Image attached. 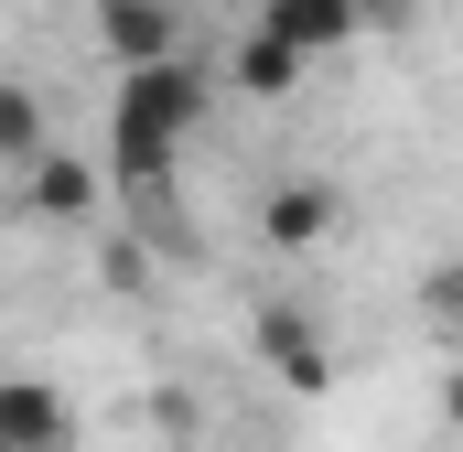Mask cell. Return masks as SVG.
<instances>
[{"mask_svg": "<svg viewBox=\"0 0 463 452\" xmlns=\"http://www.w3.org/2000/svg\"><path fill=\"white\" fill-rule=\"evenodd\" d=\"M227 76L248 87V98H291V87H302V54H291V43H269V33L248 22V33H237V54H227Z\"/></svg>", "mask_w": 463, "mask_h": 452, "instance_id": "cell-8", "label": "cell"}, {"mask_svg": "<svg viewBox=\"0 0 463 452\" xmlns=\"http://www.w3.org/2000/svg\"><path fill=\"white\" fill-rule=\"evenodd\" d=\"M431 313H453V324H463V269H442V280H431Z\"/></svg>", "mask_w": 463, "mask_h": 452, "instance_id": "cell-10", "label": "cell"}, {"mask_svg": "<svg viewBox=\"0 0 463 452\" xmlns=\"http://www.w3.org/2000/svg\"><path fill=\"white\" fill-rule=\"evenodd\" d=\"M98 54H109L118 76H151V65H173V54H184V22H173V0H98Z\"/></svg>", "mask_w": 463, "mask_h": 452, "instance_id": "cell-2", "label": "cell"}, {"mask_svg": "<svg viewBox=\"0 0 463 452\" xmlns=\"http://www.w3.org/2000/svg\"><path fill=\"white\" fill-rule=\"evenodd\" d=\"M248 344H259V366L280 377V388H335V355H324V334H313V313L302 302H259V324H248Z\"/></svg>", "mask_w": 463, "mask_h": 452, "instance_id": "cell-3", "label": "cell"}, {"mask_svg": "<svg viewBox=\"0 0 463 452\" xmlns=\"http://www.w3.org/2000/svg\"><path fill=\"white\" fill-rule=\"evenodd\" d=\"M194 118H205V65H194V54H173V65H151V76H118L109 173L129 194H162V184H173V151L194 140Z\"/></svg>", "mask_w": 463, "mask_h": 452, "instance_id": "cell-1", "label": "cell"}, {"mask_svg": "<svg viewBox=\"0 0 463 452\" xmlns=\"http://www.w3.org/2000/svg\"><path fill=\"white\" fill-rule=\"evenodd\" d=\"M65 388L43 377H0V452H65Z\"/></svg>", "mask_w": 463, "mask_h": 452, "instance_id": "cell-6", "label": "cell"}, {"mask_svg": "<svg viewBox=\"0 0 463 452\" xmlns=\"http://www.w3.org/2000/svg\"><path fill=\"white\" fill-rule=\"evenodd\" d=\"M43 151H54V140H43V98L0 76V162H22V173H33Z\"/></svg>", "mask_w": 463, "mask_h": 452, "instance_id": "cell-9", "label": "cell"}, {"mask_svg": "<svg viewBox=\"0 0 463 452\" xmlns=\"http://www.w3.org/2000/svg\"><path fill=\"white\" fill-rule=\"evenodd\" d=\"M335 226H345V194H335V184H269V194H259V237H269L280 259L324 248Z\"/></svg>", "mask_w": 463, "mask_h": 452, "instance_id": "cell-5", "label": "cell"}, {"mask_svg": "<svg viewBox=\"0 0 463 452\" xmlns=\"http://www.w3.org/2000/svg\"><path fill=\"white\" fill-rule=\"evenodd\" d=\"M259 33L291 43L302 65H324V54H345L355 33H366V11L355 0H259Z\"/></svg>", "mask_w": 463, "mask_h": 452, "instance_id": "cell-4", "label": "cell"}, {"mask_svg": "<svg viewBox=\"0 0 463 452\" xmlns=\"http://www.w3.org/2000/svg\"><path fill=\"white\" fill-rule=\"evenodd\" d=\"M442 420H453V431H463V366H453V377H442Z\"/></svg>", "mask_w": 463, "mask_h": 452, "instance_id": "cell-11", "label": "cell"}, {"mask_svg": "<svg viewBox=\"0 0 463 452\" xmlns=\"http://www.w3.org/2000/svg\"><path fill=\"white\" fill-rule=\"evenodd\" d=\"M98 194H109V173H98L87 151H43V162H33V216L43 226H87Z\"/></svg>", "mask_w": 463, "mask_h": 452, "instance_id": "cell-7", "label": "cell"}]
</instances>
